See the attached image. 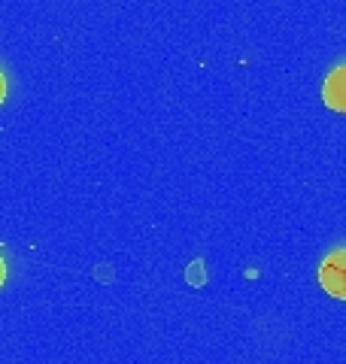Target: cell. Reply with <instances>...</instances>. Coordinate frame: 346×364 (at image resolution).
Segmentation results:
<instances>
[{
	"instance_id": "cell-1",
	"label": "cell",
	"mask_w": 346,
	"mask_h": 364,
	"mask_svg": "<svg viewBox=\"0 0 346 364\" xmlns=\"http://www.w3.org/2000/svg\"><path fill=\"white\" fill-rule=\"evenodd\" d=\"M319 286L331 298L346 301V249H334L331 255H325V261L319 264Z\"/></svg>"
},
{
	"instance_id": "cell-2",
	"label": "cell",
	"mask_w": 346,
	"mask_h": 364,
	"mask_svg": "<svg viewBox=\"0 0 346 364\" xmlns=\"http://www.w3.org/2000/svg\"><path fill=\"white\" fill-rule=\"evenodd\" d=\"M322 97L334 112H346V64L343 67H334L328 73L325 85H322Z\"/></svg>"
},
{
	"instance_id": "cell-3",
	"label": "cell",
	"mask_w": 346,
	"mask_h": 364,
	"mask_svg": "<svg viewBox=\"0 0 346 364\" xmlns=\"http://www.w3.org/2000/svg\"><path fill=\"white\" fill-rule=\"evenodd\" d=\"M4 97H6V76L0 70V104H4Z\"/></svg>"
},
{
	"instance_id": "cell-4",
	"label": "cell",
	"mask_w": 346,
	"mask_h": 364,
	"mask_svg": "<svg viewBox=\"0 0 346 364\" xmlns=\"http://www.w3.org/2000/svg\"><path fill=\"white\" fill-rule=\"evenodd\" d=\"M4 279H6V264H4V258H0V286H4Z\"/></svg>"
}]
</instances>
